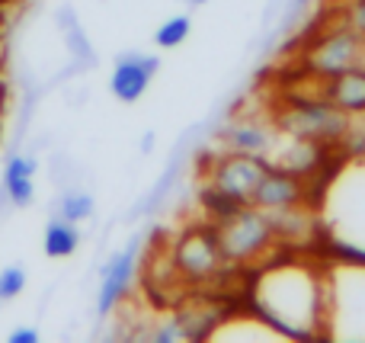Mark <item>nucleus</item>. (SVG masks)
I'll return each instance as SVG.
<instances>
[{"mask_svg": "<svg viewBox=\"0 0 365 343\" xmlns=\"http://www.w3.org/2000/svg\"><path fill=\"white\" fill-rule=\"evenodd\" d=\"M349 19H353V32L365 36V0H356V6L349 10Z\"/></svg>", "mask_w": 365, "mask_h": 343, "instance_id": "obj_18", "label": "nucleus"}, {"mask_svg": "<svg viewBox=\"0 0 365 343\" xmlns=\"http://www.w3.org/2000/svg\"><path fill=\"white\" fill-rule=\"evenodd\" d=\"M208 340H231V343H259V340H289L276 324L263 318V314H227L215 327L205 331Z\"/></svg>", "mask_w": 365, "mask_h": 343, "instance_id": "obj_6", "label": "nucleus"}, {"mask_svg": "<svg viewBox=\"0 0 365 343\" xmlns=\"http://www.w3.org/2000/svg\"><path fill=\"white\" fill-rule=\"evenodd\" d=\"M189 32H192V16H189V13H173V16H167L164 23L154 29L151 39L160 51H173L186 42Z\"/></svg>", "mask_w": 365, "mask_h": 343, "instance_id": "obj_14", "label": "nucleus"}, {"mask_svg": "<svg viewBox=\"0 0 365 343\" xmlns=\"http://www.w3.org/2000/svg\"><path fill=\"white\" fill-rule=\"evenodd\" d=\"M334 103L343 113H359L365 109V74L362 71H343L334 77Z\"/></svg>", "mask_w": 365, "mask_h": 343, "instance_id": "obj_13", "label": "nucleus"}, {"mask_svg": "<svg viewBox=\"0 0 365 343\" xmlns=\"http://www.w3.org/2000/svg\"><path fill=\"white\" fill-rule=\"evenodd\" d=\"M263 173H266V167L259 164L257 158H250V154L227 158L225 164L218 167V190L231 199H244V196L253 199V193H257Z\"/></svg>", "mask_w": 365, "mask_h": 343, "instance_id": "obj_7", "label": "nucleus"}, {"mask_svg": "<svg viewBox=\"0 0 365 343\" xmlns=\"http://www.w3.org/2000/svg\"><path fill=\"white\" fill-rule=\"evenodd\" d=\"M26 282H29V273L19 263H10V267L0 270V302H13L26 292Z\"/></svg>", "mask_w": 365, "mask_h": 343, "instance_id": "obj_16", "label": "nucleus"}, {"mask_svg": "<svg viewBox=\"0 0 365 343\" xmlns=\"http://www.w3.org/2000/svg\"><path fill=\"white\" fill-rule=\"evenodd\" d=\"M298 196V186L292 177H285V173H263V180H259L257 193H253V199H257L259 205H266V209H282V205H292V199Z\"/></svg>", "mask_w": 365, "mask_h": 343, "instance_id": "obj_12", "label": "nucleus"}, {"mask_svg": "<svg viewBox=\"0 0 365 343\" xmlns=\"http://www.w3.org/2000/svg\"><path fill=\"white\" fill-rule=\"evenodd\" d=\"M160 71V58L148 55V51H128L119 55L109 71V93L119 103H138L148 93L151 81Z\"/></svg>", "mask_w": 365, "mask_h": 343, "instance_id": "obj_5", "label": "nucleus"}, {"mask_svg": "<svg viewBox=\"0 0 365 343\" xmlns=\"http://www.w3.org/2000/svg\"><path fill=\"white\" fill-rule=\"evenodd\" d=\"M266 235H269V225L259 212H244V215H234L231 225L225 231V247L237 257H247L253 250H259L266 244Z\"/></svg>", "mask_w": 365, "mask_h": 343, "instance_id": "obj_10", "label": "nucleus"}, {"mask_svg": "<svg viewBox=\"0 0 365 343\" xmlns=\"http://www.w3.org/2000/svg\"><path fill=\"white\" fill-rule=\"evenodd\" d=\"M253 312L276 324L289 340L321 337L324 321V270L302 260L263 267L250 286Z\"/></svg>", "mask_w": 365, "mask_h": 343, "instance_id": "obj_1", "label": "nucleus"}, {"mask_svg": "<svg viewBox=\"0 0 365 343\" xmlns=\"http://www.w3.org/2000/svg\"><path fill=\"white\" fill-rule=\"evenodd\" d=\"M81 247V228L68 218L55 215L48 225H45V235H42V250L48 260H68V257L77 254Z\"/></svg>", "mask_w": 365, "mask_h": 343, "instance_id": "obj_11", "label": "nucleus"}, {"mask_svg": "<svg viewBox=\"0 0 365 343\" xmlns=\"http://www.w3.org/2000/svg\"><path fill=\"white\" fill-rule=\"evenodd\" d=\"M0 186H4V196L10 205H16V209L32 205V199H36V160L23 158V154H13L4 164Z\"/></svg>", "mask_w": 365, "mask_h": 343, "instance_id": "obj_9", "label": "nucleus"}, {"mask_svg": "<svg viewBox=\"0 0 365 343\" xmlns=\"http://www.w3.org/2000/svg\"><path fill=\"white\" fill-rule=\"evenodd\" d=\"M138 257H141V244L132 241L122 250H115L100 270V289H96V314L106 318L119 308V302L132 292V282L138 276Z\"/></svg>", "mask_w": 365, "mask_h": 343, "instance_id": "obj_4", "label": "nucleus"}, {"mask_svg": "<svg viewBox=\"0 0 365 343\" xmlns=\"http://www.w3.org/2000/svg\"><path fill=\"white\" fill-rule=\"evenodd\" d=\"M304 4H311V0H295V6H304Z\"/></svg>", "mask_w": 365, "mask_h": 343, "instance_id": "obj_20", "label": "nucleus"}, {"mask_svg": "<svg viewBox=\"0 0 365 343\" xmlns=\"http://www.w3.org/2000/svg\"><path fill=\"white\" fill-rule=\"evenodd\" d=\"M314 222L330 250L365 260V151L349 154L330 170L317 196Z\"/></svg>", "mask_w": 365, "mask_h": 343, "instance_id": "obj_2", "label": "nucleus"}, {"mask_svg": "<svg viewBox=\"0 0 365 343\" xmlns=\"http://www.w3.org/2000/svg\"><path fill=\"white\" fill-rule=\"evenodd\" d=\"M93 209H96L93 196H90V193H83V190H77V193H68V196L61 199L58 215L68 218V222H74V225H81V222H87V218L93 215Z\"/></svg>", "mask_w": 365, "mask_h": 343, "instance_id": "obj_15", "label": "nucleus"}, {"mask_svg": "<svg viewBox=\"0 0 365 343\" xmlns=\"http://www.w3.org/2000/svg\"><path fill=\"white\" fill-rule=\"evenodd\" d=\"M6 343H38V331L36 327H29V324L13 327V331L6 334Z\"/></svg>", "mask_w": 365, "mask_h": 343, "instance_id": "obj_17", "label": "nucleus"}, {"mask_svg": "<svg viewBox=\"0 0 365 343\" xmlns=\"http://www.w3.org/2000/svg\"><path fill=\"white\" fill-rule=\"evenodd\" d=\"M359 42H362L359 32H334V36H327L321 48L314 51V68L330 77L353 71L359 64L356 61L359 58Z\"/></svg>", "mask_w": 365, "mask_h": 343, "instance_id": "obj_8", "label": "nucleus"}, {"mask_svg": "<svg viewBox=\"0 0 365 343\" xmlns=\"http://www.w3.org/2000/svg\"><path fill=\"white\" fill-rule=\"evenodd\" d=\"M186 4H189V6H202V4H205V0H186Z\"/></svg>", "mask_w": 365, "mask_h": 343, "instance_id": "obj_19", "label": "nucleus"}, {"mask_svg": "<svg viewBox=\"0 0 365 343\" xmlns=\"http://www.w3.org/2000/svg\"><path fill=\"white\" fill-rule=\"evenodd\" d=\"M324 270L321 337L336 343H365V260L340 257Z\"/></svg>", "mask_w": 365, "mask_h": 343, "instance_id": "obj_3", "label": "nucleus"}]
</instances>
